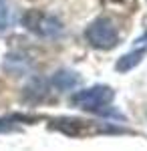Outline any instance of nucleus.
Segmentation results:
<instances>
[{"mask_svg": "<svg viewBox=\"0 0 147 151\" xmlns=\"http://www.w3.org/2000/svg\"><path fill=\"white\" fill-rule=\"evenodd\" d=\"M22 24L32 30L34 35L38 36H48V38H55L63 32V24L61 20H57L55 16L50 14H45L40 10H28L22 18Z\"/></svg>", "mask_w": 147, "mask_h": 151, "instance_id": "f257e3e1", "label": "nucleus"}, {"mask_svg": "<svg viewBox=\"0 0 147 151\" xmlns=\"http://www.w3.org/2000/svg\"><path fill=\"white\" fill-rule=\"evenodd\" d=\"M87 38L97 48H113L119 42L117 28H115L113 20H109V18H97L87 28Z\"/></svg>", "mask_w": 147, "mask_h": 151, "instance_id": "f03ea898", "label": "nucleus"}, {"mask_svg": "<svg viewBox=\"0 0 147 151\" xmlns=\"http://www.w3.org/2000/svg\"><path fill=\"white\" fill-rule=\"evenodd\" d=\"M145 57V48H137L133 52H129V55H125V57L119 58V63H117V70H129L133 69L135 65L141 63V58Z\"/></svg>", "mask_w": 147, "mask_h": 151, "instance_id": "7ed1b4c3", "label": "nucleus"}, {"mask_svg": "<svg viewBox=\"0 0 147 151\" xmlns=\"http://www.w3.org/2000/svg\"><path fill=\"white\" fill-rule=\"evenodd\" d=\"M10 24V10H8V0H0V32H4Z\"/></svg>", "mask_w": 147, "mask_h": 151, "instance_id": "20e7f679", "label": "nucleus"}]
</instances>
